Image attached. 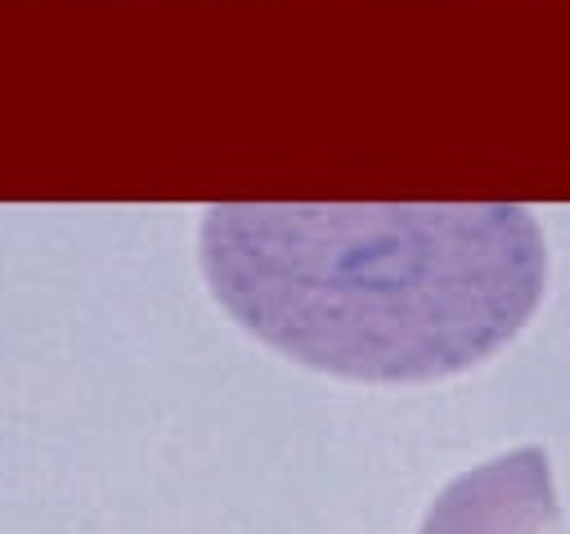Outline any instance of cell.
Returning a JSON list of instances; mask_svg holds the SVG:
<instances>
[{
  "instance_id": "6da1fadb",
  "label": "cell",
  "mask_w": 570,
  "mask_h": 534,
  "mask_svg": "<svg viewBox=\"0 0 570 534\" xmlns=\"http://www.w3.org/2000/svg\"><path fill=\"white\" fill-rule=\"evenodd\" d=\"M216 302L278 355L360 382H432L508 346L544 293L516 203H220Z\"/></svg>"
},
{
  "instance_id": "7a4b0ae2",
  "label": "cell",
  "mask_w": 570,
  "mask_h": 534,
  "mask_svg": "<svg viewBox=\"0 0 570 534\" xmlns=\"http://www.w3.org/2000/svg\"><path fill=\"white\" fill-rule=\"evenodd\" d=\"M557 495L544 450H516L458 476L432 503L422 534H548Z\"/></svg>"
}]
</instances>
